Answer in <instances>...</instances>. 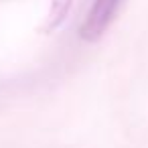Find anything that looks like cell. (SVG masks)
<instances>
[{"mask_svg": "<svg viewBox=\"0 0 148 148\" xmlns=\"http://www.w3.org/2000/svg\"><path fill=\"white\" fill-rule=\"evenodd\" d=\"M122 0H93L81 27L79 37L85 43H95L103 37V33L112 27L118 10H120Z\"/></svg>", "mask_w": 148, "mask_h": 148, "instance_id": "6da1fadb", "label": "cell"}]
</instances>
